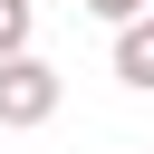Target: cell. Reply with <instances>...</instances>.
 Masks as SVG:
<instances>
[{
    "label": "cell",
    "instance_id": "1",
    "mask_svg": "<svg viewBox=\"0 0 154 154\" xmlns=\"http://www.w3.org/2000/svg\"><path fill=\"white\" fill-rule=\"evenodd\" d=\"M48 116H58V67H48L38 48L0 58V125H10V135H29V125H48Z\"/></svg>",
    "mask_w": 154,
    "mask_h": 154
},
{
    "label": "cell",
    "instance_id": "2",
    "mask_svg": "<svg viewBox=\"0 0 154 154\" xmlns=\"http://www.w3.org/2000/svg\"><path fill=\"white\" fill-rule=\"evenodd\" d=\"M116 77L154 96V19H125V29H116Z\"/></svg>",
    "mask_w": 154,
    "mask_h": 154
},
{
    "label": "cell",
    "instance_id": "3",
    "mask_svg": "<svg viewBox=\"0 0 154 154\" xmlns=\"http://www.w3.org/2000/svg\"><path fill=\"white\" fill-rule=\"evenodd\" d=\"M29 29H38V0H0V58H19Z\"/></svg>",
    "mask_w": 154,
    "mask_h": 154
},
{
    "label": "cell",
    "instance_id": "4",
    "mask_svg": "<svg viewBox=\"0 0 154 154\" xmlns=\"http://www.w3.org/2000/svg\"><path fill=\"white\" fill-rule=\"evenodd\" d=\"M87 10H96V19H106V29H125V19H144V10H154V0H87Z\"/></svg>",
    "mask_w": 154,
    "mask_h": 154
},
{
    "label": "cell",
    "instance_id": "5",
    "mask_svg": "<svg viewBox=\"0 0 154 154\" xmlns=\"http://www.w3.org/2000/svg\"><path fill=\"white\" fill-rule=\"evenodd\" d=\"M144 19H154V10H144Z\"/></svg>",
    "mask_w": 154,
    "mask_h": 154
}]
</instances>
